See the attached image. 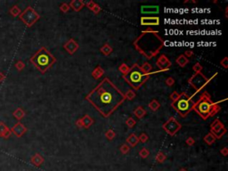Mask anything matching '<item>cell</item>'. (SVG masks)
<instances>
[{
  "label": "cell",
  "instance_id": "7c38bea8",
  "mask_svg": "<svg viewBox=\"0 0 228 171\" xmlns=\"http://www.w3.org/2000/svg\"><path fill=\"white\" fill-rule=\"evenodd\" d=\"M63 47H64V49L67 51L70 54H73L79 49V44L74 40L73 39H69V40L65 43V45L63 46Z\"/></svg>",
  "mask_w": 228,
  "mask_h": 171
},
{
  "label": "cell",
  "instance_id": "d590c367",
  "mask_svg": "<svg viewBox=\"0 0 228 171\" xmlns=\"http://www.w3.org/2000/svg\"><path fill=\"white\" fill-rule=\"evenodd\" d=\"M129 151V147H128V145L127 144H123L121 147H120V151L122 152V153H127V152H128Z\"/></svg>",
  "mask_w": 228,
  "mask_h": 171
},
{
  "label": "cell",
  "instance_id": "5b68a950",
  "mask_svg": "<svg viewBox=\"0 0 228 171\" xmlns=\"http://www.w3.org/2000/svg\"><path fill=\"white\" fill-rule=\"evenodd\" d=\"M31 61L39 71L44 73L55 62V58L46 48H42L32 57Z\"/></svg>",
  "mask_w": 228,
  "mask_h": 171
},
{
  "label": "cell",
  "instance_id": "277c9868",
  "mask_svg": "<svg viewBox=\"0 0 228 171\" xmlns=\"http://www.w3.org/2000/svg\"><path fill=\"white\" fill-rule=\"evenodd\" d=\"M157 72H161V71H152V73L150 74H145L141 71L140 66L135 63L129 69V71L126 75H123V79L127 84L131 86L134 90H138L145 84V81L149 79L151 74H154Z\"/></svg>",
  "mask_w": 228,
  "mask_h": 171
},
{
  "label": "cell",
  "instance_id": "484cf974",
  "mask_svg": "<svg viewBox=\"0 0 228 171\" xmlns=\"http://www.w3.org/2000/svg\"><path fill=\"white\" fill-rule=\"evenodd\" d=\"M129 67L126 64V63H122L120 67H119V71H120L123 75H126L128 71H129Z\"/></svg>",
  "mask_w": 228,
  "mask_h": 171
},
{
  "label": "cell",
  "instance_id": "d6a6232c",
  "mask_svg": "<svg viewBox=\"0 0 228 171\" xmlns=\"http://www.w3.org/2000/svg\"><path fill=\"white\" fill-rule=\"evenodd\" d=\"M178 97H179V95H178V93H177L176 91H174V92L170 95V100L172 101V102L177 100Z\"/></svg>",
  "mask_w": 228,
  "mask_h": 171
},
{
  "label": "cell",
  "instance_id": "d4e9b609",
  "mask_svg": "<svg viewBox=\"0 0 228 171\" xmlns=\"http://www.w3.org/2000/svg\"><path fill=\"white\" fill-rule=\"evenodd\" d=\"M135 95H136L135 91L133 90V89H130V90L127 91V94L125 95V98H126V99H127V100L131 101L135 98Z\"/></svg>",
  "mask_w": 228,
  "mask_h": 171
},
{
  "label": "cell",
  "instance_id": "44dd1931",
  "mask_svg": "<svg viewBox=\"0 0 228 171\" xmlns=\"http://www.w3.org/2000/svg\"><path fill=\"white\" fill-rule=\"evenodd\" d=\"M140 68H141V71H143L144 73H145V74H150V73H152L153 66H152L149 62H147V61H145V63L143 64V66L140 67Z\"/></svg>",
  "mask_w": 228,
  "mask_h": 171
},
{
  "label": "cell",
  "instance_id": "cb8c5ba5",
  "mask_svg": "<svg viewBox=\"0 0 228 171\" xmlns=\"http://www.w3.org/2000/svg\"><path fill=\"white\" fill-rule=\"evenodd\" d=\"M149 107H150V109H151L152 111H156L160 109V102H159L157 100L153 99V100H152L151 102H150V103H149Z\"/></svg>",
  "mask_w": 228,
  "mask_h": 171
},
{
  "label": "cell",
  "instance_id": "52a82bcc",
  "mask_svg": "<svg viewBox=\"0 0 228 171\" xmlns=\"http://www.w3.org/2000/svg\"><path fill=\"white\" fill-rule=\"evenodd\" d=\"M217 75H218V73H215V75H213L211 78L208 79L201 72L195 73L191 79H189L188 83L192 86V87H193L196 90V93H198V92L201 90L205 86H207L208 84L209 83V81L211 80L212 79H214Z\"/></svg>",
  "mask_w": 228,
  "mask_h": 171
},
{
  "label": "cell",
  "instance_id": "60d3db41",
  "mask_svg": "<svg viewBox=\"0 0 228 171\" xmlns=\"http://www.w3.org/2000/svg\"><path fill=\"white\" fill-rule=\"evenodd\" d=\"M157 159L160 161H163V160L165 159V155H164L162 152H159V154H158V156H157Z\"/></svg>",
  "mask_w": 228,
  "mask_h": 171
},
{
  "label": "cell",
  "instance_id": "f35d334b",
  "mask_svg": "<svg viewBox=\"0 0 228 171\" xmlns=\"http://www.w3.org/2000/svg\"><path fill=\"white\" fill-rule=\"evenodd\" d=\"M186 143L188 145H193L195 141H194V139H193V137H188L186 139Z\"/></svg>",
  "mask_w": 228,
  "mask_h": 171
},
{
  "label": "cell",
  "instance_id": "f1b7e54d",
  "mask_svg": "<svg viewBox=\"0 0 228 171\" xmlns=\"http://www.w3.org/2000/svg\"><path fill=\"white\" fill-rule=\"evenodd\" d=\"M126 124H127V126L128 128H133L135 124H136V121H135L133 118H128V119L127 120V121H126Z\"/></svg>",
  "mask_w": 228,
  "mask_h": 171
},
{
  "label": "cell",
  "instance_id": "9a60e30c",
  "mask_svg": "<svg viewBox=\"0 0 228 171\" xmlns=\"http://www.w3.org/2000/svg\"><path fill=\"white\" fill-rule=\"evenodd\" d=\"M70 7H72L73 10L76 11V12H79L85 6V3H84L82 0H73L70 3Z\"/></svg>",
  "mask_w": 228,
  "mask_h": 171
},
{
  "label": "cell",
  "instance_id": "b9f144b4",
  "mask_svg": "<svg viewBox=\"0 0 228 171\" xmlns=\"http://www.w3.org/2000/svg\"><path fill=\"white\" fill-rule=\"evenodd\" d=\"M76 126H77L78 128H83V124H82L81 119H79V120H78V121H76Z\"/></svg>",
  "mask_w": 228,
  "mask_h": 171
},
{
  "label": "cell",
  "instance_id": "8d00e7d4",
  "mask_svg": "<svg viewBox=\"0 0 228 171\" xmlns=\"http://www.w3.org/2000/svg\"><path fill=\"white\" fill-rule=\"evenodd\" d=\"M86 6V7H88V9H90V10L92 11L93 10V8L94 7V6L96 5L94 2H93V1H89V2H87L86 4H85Z\"/></svg>",
  "mask_w": 228,
  "mask_h": 171
},
{
  "label": "cell",
  "instance_id": "ba28073f",
  "mask_svg": "<svg viewBox=\"0 0 228 171\" xmlns=\"http://www.w3.org/2000/svg\"><path fill=\"white\" fill-rule=\"evenodd\" d=\"M162 128L168 135L172 136H175L176 132H178L182 128V125L176 121L174 117H171L167 120L166 123L162 125Z\"/></svg>",
  "mask_w": 228,
  "mask_h": 171
},
{
  "label": "cell",
  "instance_id": "ac0fdd59",
  "mask_svg": "<svg viewBox=\"0 0 228 171\" xmlns=\"http://www.w3.org/2000/svg\"><path fill=\"white\" fill-rule=\"evenodd\" d=\"M127 143H128L132 147H134L138 143H139V140H138V136H135V134H131L127 138V140H126Z\"/></svg>",
  "mask_w": 228,
  "mask_h": 171
},
{
  "label": "cell",
  "instance_id": "74e56055",
  "mask_svg": "<svg viewBox=\"0 0 228 171\" xmlns=\"http://www.w3.org/2000/svg\"><path fill=\"white\" fill-rule=\"evenodd\" d=\"M93 13H94V14H97L98 13H100V11H101V7L96 4L95 6H94V7L93 8Z\"/></svg>",
  "mask_w": 228,
  "mask_h": 171
},
{
  "label": "cell",
  "instance_id": "4dcf8cb0",
  "mask_svg": "<svg viewBox=\"0 0 228 171\" xmlns=\"http://www.w3.org/2000/svg\"><path fill=\"white\" fill-rule=\"evenodd\" d=\"M61 11H62V13H68L69 11H70V6L68 5V4H66V3H63L61 5Z\"/></svg>",
  "mask_w": 228,
  "mask_h": 171
},
{
  "label": "cell",
  "instance_id": "f546056e",
  "mask_svg": "<svg viewBox=\"0 0 228 171\" xmlns=\"http://www.w3.org/2000/svg\"><path fill=\"white\" fill-rule=\"evenodd\" d=\"M148 139H149V137H148V136L145 133H142L138 136V140H139V142H141V143H146V142L148 141Z\"/></svg>",
  "mask_w": 228,
  "mask_h": 171
},
{
  "label": "cell",
  "instance_id": "8992f818",
  "mask_svg": "<svg viewBox=\"0 0 228 171\" xmlns=\"http://www.w3.org/2000/svg\"><path fill=\"white\" fill-rule=\"evenodd\" d=\"M196 94H197V93L195 92L193 95L188 96L186 93H182L181 95H179L178 99L172 102L171 106L179 113V115H180L181 117L184 118V117L187 116V114L193 110L194 102L192 100H193V96H194Z\"/></svg>",
  "mask_w": 228,
  "mask_h": 171
},
{
  "label": "cell",
  "instance_id": "1f68e13d",
  "mask_svg": "<svg viewBox=\"0 0 228 171\" xmlns=\"http://www.w3.org/2000/svg\"><path fill=\"white\" fill-rule=\"evenodd\" d=\"M165 83H166V85L167 87H172L174 84H175V80H174V78H172V77H169V78H167L165 81Z\"/></svg>",
  "mask_w": 228,
  "mask_h": 171
},
{
  "label": "cell",
  "instance_id": "ab89813d",
  "mask_svg": "<svg viewBox=\"0 0 228 171\" xmlns=\"http://www.w3.org/2000/svg\"><path fill=\"white\" fill-rule=\"evenodd\" d=\"M186 58H188V57H192L193 55V52L192 50H187L186 51V53H185V54H184Z\"/></svg>",
  "mask_w": 228,
  "mask_h": 171
},
{
  "label": "cell",
  "instance_id": "9c48e42d",
  "mask_svg": "<svg viewBox=\"0 0 228 171\" xmlns=\"http://www.w3.org/2000/svg\"><path fill=\"white\" fill-rule=\"evenodd\" d=\"M210 133L216 137V139H220L226 133V128H225L223 123L217 119L210 125Z\"/></svg>",
  "mask_w": 228,
  "mask_h": 171
},
{
  "label": "cell",
  "instance_id": "e575fe53",
  "mask_svg": "<svg viewBox=\"0 0 228 171\" xmlns=\"http://www.w3.org/2000/svg\"><path fill=\"white\" fill-rule=\"evenodd\" d=\"M220 64L225 68V69H227L228 68V58L227 57H225L223 60H221L220 61Z\"/></svg>",
  "mask_w": 228,
  "mask_h": 171
},
{
  "label": "cell",
  "instance_id": "2e32d148",
  "mask_svg": "<svg viewBox=\"0 0 228 171\" xmlns=\"http://www.w3.org/2000/svg\"><path fill=\"white\" fill-rule=\"evenodd\" d=\"M104 74V69L100 66H97L96 68H94V70L92 71V77L94 80H99L101 79Z\"/></svg>",
  "mask_w": 228,
  "mask_h": 171
},
{
  "label": "cell",
  "instance_id": "83f0119b",
  "mask_svg": "<svg viewBox=\"0 0 228 171\" xmlns=\"http://www.w3.org/2000/svg\"><path fill=\"white\" fill-rule=\"evenodd\" d=\"M202 69H203V67H202L201 64L199 63V62H196V63L193 65V71H195V73H200V72H201Z\"/></svg>",
  "mask_w": 228,
  "mask_h": 171
},
{
  "label": "cell",
  "instance_id": "7bdbcfd3",
  "mask_svg": "<svg viewBox=\"0 0 228 171\" xmlns=\"http://www.w3.org/2000/svg\"><path fill=\"white\" fill-rule=\"evenodd\" d=\"M227 151H228L227 148H226V147H225V148H224L223 150H221V153H222L223 155L226 156V155H227Z\"/></svg>",
  "mask_w": 228,
  "mask_h": 171
},
{
  "label": "cell",
  "instance_id": "8fae6325",
  "mask_svg": "<svg viewBox=\"0 0 228 171\" xmlns=\"http://www.w3.org/2000/svg\"><path fill=\"white\" fill-rule=\"evenodd\" d=\"M156 64L159 67L160 71H167L169 70V67L171 66V61L167 59V57L165 54H161L158 58V60L156 61Z\"/></svg>",
  "mask_w": 228,
  "mask_h": 171
},
{
  "label": "cell",
  "instance_id": "6da1fadb",
  "mask_svg": "<svg viewBox=\"0 0 228 171\" xmlns=\"http://www.w3.org/2000/svg\"><path fill=\"white\" fill-rule=\"evenodd\" d=\"M87 100L104 117L111 116L126 100L125 95L108 78L101 81L86 96Z\"/></svg>",
  "mask_w": 228,
  "mask_h": 171
},
{
  "label": "cell",
  "instance_id": "836d02e7",
  "mask_svg": "<svg viewBox=\"0 0 228 171\" xmlns=\"http://www.w3.org/2000/svg\"><path fill=\"white\" fill-rule=\"evenodd\" d=\"M139 154L143 157V158H146L148 155H149V151L146 149V148H143L141 151H140V152H139Z\"/></svg>",
  "mask_w": 228,
  "mask_h": 171
},
{
  "label": "cell",
  "instance_id": "e0dca14e",
  "mask_svg": "<svg viewBox=\"0 0 228 171\" xmlns=\"http://www.w3.org/2000/svg\"><path fill=\"white\" fill-rule=\"evenodd\" d=\"M81 121H82V124H83V128H90L91 125H93L94 123V120L89 115H85L84 117H82Z\"/></svg>",
  "mask_w": 228,
  "mask_h": 171
},
{
  "label": "cell",
  "instance_id": "7a4b0ae2",
  "mask_svg": "<svg viewBox=\"0 0 228 171\" xmlns=\"http://www.w3.org/2000/svg\"><path fill=\"white\" fill-rule=\"evenodd\" d=\"M134 46L147 59H152L155 57L164 46V40L159 35L158 31L147 30L143 31L135 39Z\"/></svg>",
  "mask_w": 228,
  "mask_h": 171
},
{
  "label": "cell",
  "instance_id": "7402d4cb",
  "mask_svg": "<svg viewBox=\"0 0 228 171\" xmlns=\"http://www.w3.org/2000/svg\"><path fill=\"white\" fill-rule=\"evenodd\" d=\"M203 140H204V142H205L206 143H208V145H210V144H212V143H215V141H216V137H215L211 133H208V134H207V135L204 136Z\"/></svg>",
  "mask_w": 228,
  "mask_h": 171
},
{
  "label": "cell",
  "instance_id": "603a6c76",
  "mask_svg": "<svg viewBox=\"0 0 228 171\" xmlns=\"http://www.w3.org/2000/svg\"><path fill=\"white\" fill-rule=\"evenodd\" d=\"M101 53L104 54V55H109L112 52V46H110V45H108V44H104V46L101 47Z\"/></svg>",
  "mask_w": 228,
  "mask_h": 171
},
{
  "label": "cell",
  "instance_id": "4fadbf2b",
  "mask_svg": "<svg viewBox=\"0 0 228 171\" xmlns=\"http://www.w3.org/2000/svg\"><path fill=\"white\" fill-rule=\"evenodd\" d=\"M160 24L159 17H142L141 18V25L144 26H158Z\"/></svg>",
  "mask_w": 228,
  "mask_h": 171
},
{
  "label": "cell",
  "instance_id": "4316f807",
  "mask_svg": "<svg viewBox=\"0 0 228 171\" xmlns=\"http://www.w3.org/2000/svg\"><path fill=\"white\" fill-rule=\"evenodd\" d=\"M115 136H116V133H115L112 129H109V130L105 133V136H106V138H108L109 140H112L114 137H115Z\"/></svg>",
  "mask_w": 228,
  "mask_h": 171
},
{
  "label": "cell",
  "instance_id": "5bb4252c",
  "mask_svg": "<svg viewBox=\"0 0 228 171\" xmlns=\"http://www.w3.org/2000/svg\"><path fill=\"white\" fill-rule=\"evenodd\" d=\"M159 11H160V7L158 6H143L141 7V13L145 14L158 13Z\"/></svg>",
  "mask_w": 228,
  "mask_h": 171
},
{
  "label": "cell",
  "instance_id": "3957f363",
  "mask_svg": "<svg viewBox=\"0 0 228 171\" xmlns=\"http://www.w3.org/2000/svg\"><path fill=\"white\" fill-rule=\"evenodd\" d=\"M220 109L221 107L219 106V102H212L207 91H204L200 95L199 100L194 102L193 108V110L196 111L203 120H207L209 117L216 115Z\"/></svg>",
  "mask_w": 228,
  "mask_h": 171
},
{
  "label": "cell",
  "instance_id": "ffe728a7",
  "mask_svg": "<svg viewBox=\"0 0 228 171\" xmlns=\"http://www.w3.org/2000/svg\"><path fill=\"white\" fill-rule=\"evenodd\" d=\"M134 113H135V115L138 119H142V118H144L145 116L146 111H145L142 106H138L135 111H134Z\"/></svg>",
  "mask_w": 228,
  "mask_h": 171
},
{
  "label": "cell",
  "instance_id": "d6986e66",
  "mask_svg": "<svg viewBox=\"0 0 228 171\" xmlns=\"http://www.w3.org/2000/svg\"><path fill=\"white\" fill-rule=\"evenodd\" d=\"M176 61L179 66L185 67L186 65H187V63L189 62V60H188V58H186L184 54H181V55H179V56L176 58Z\"/></svg>",
  "mask_w": 228,
  "mask_h": 171
},
{
  "label": "cell",
  "instance_id": "30bf717a",
  "mask_svg": "<svg viewBox=\"0 0 228 171\" xmlns=\"http://www.w3.org/2000/svg\"><path fill=\"white\" fill-rule=\"evenodd\" d=\"M22 19L25 20V22L28 25H31L32 23H34L39 19V15L35 11L32 10L31 8H29L24 12V13L22 15Z\"/></svg>",
  "mask_w": 228,
  "mask_h": 171
}]
</instances>
